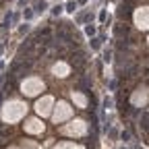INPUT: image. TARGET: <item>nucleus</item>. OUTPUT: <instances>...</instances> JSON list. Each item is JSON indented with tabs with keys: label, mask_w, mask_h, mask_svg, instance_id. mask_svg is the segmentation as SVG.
Instances as JSON below:
<instances>
[{
	"label": "nucleus",
	"mask_w": 149,
	"mask_h": 149,
	"mask_svg": "<svg viewBox=\"0 0 149 149\" xmlns=\"http://www.w3.org/2000/svg\"><path fill=\"white\" fill-rule=\"evenodd\" d=\"M40 89H44V85L37 81V79H29L23 83V93H27V95H35Z\"/></svg>",
	"instance_id": "obj_1"
},
{
	"label": "nucleus",
	"mask_w": 149,
	"mask_h": 149,
	"mask_svg": "<svg viewBox=\"0 0 149 149\" xmlns=\"http://www.w3.org/2000/svg\"><path fill=\"white\" fill-rule=\"evenodd\" d=\"M50 104H52V100H50V97H44V100H40V102H37V106H35V110H37V112H40V114H42V116H46V114H48V112H50Z\"/></svg>",
	"instance_id": "obj_2"
},
{
	"label": "nucleus",
	"mask_w": 149,
	"mask_h": 149,
	"mask_svg": "<svg viewBox=\"0 0 149 149\" xmlns=\"http://www.w3.org/2000/svg\"><path fill=\"white\" fill-rule=\"evenodd\" d=\"M137 21H139V27H141V29H147V27H149V6L137 15Z\"/></svg>",
	"instance_id": "obj_3"
},
{
	"label": "nucleus",
	"mask_w": 149,
	"mask_h": 149,
	"mask_svg": "<svg viewBox=\"0 0 149 149\" xmlns=\"http://www.w3.org/2000/svg\"><path fill=\"white\" fill-rule=\"evenodd\" d=\"M58 108H60V110H56V114H54V120H56V122H58V120H62V118H66V116L70 114V108H68L64 102H62Z\"/></svg>",
	"instance_id": "obj_4"
},
{
	"label": "nucleus",
	"mask_w": 149,
	"mask_h": 149,
	"mask_svg": "<svg viewBox=\"0 0 149 149\" xmlns=\"http://www.w3.org/2000/svg\"><path fill=\"white\" fill-rule=\"evenodd\" d=\"M74 126H70V128H62V133H77V135H83L85 133V126H83V122H72Z\"/></svg>",
	"instance_id": "obj_5"
},
{
	"label": "nucleus",
	"mask_w": 149,
	"mask_h": 149,
	"mask_svg": "<svg viewBox=\"0 0 149 149\" xmlns=\"http://www.w3.org/2000/svg\"><path fill=\"white\" fill-rule=\"evenodd\" d=\"M25 128H27V130H29V133H40V130H42V128H44V126H42V124H40V122H37V120H29V122H27V126H25Z\"/></svg>",
	"instance_id": "obj_6"
},
{
	"label": "nucleus",
	"mask_w": 149,
	"mask_h": 149,
	"mask_svg": "<svg viewBox=\"0 0 149 149\" xmlns=\"http://www.w3.org/2000/svg\"><path fill=\"white\" fill-rule=\"evenodd\" d=\"M54 72L58 74V77H66L68 66H66V64H56V66H54Z\"/></svg>",
	"instance_id": "obj_7"
},
{
	"label": "nucleus",
	"mask_w": 149,
	"mask_h": 149,
	"mask_svg": "<svg viewBox=\"0 0 149 149\" xmlns=\"http://www.w3.org/2000/svg\"><path fill=\"white\" fill-rule=\"evenodd\" d=\"M56 149H81V147H74V145H70V143H62V145H58Z\"/></svg>",
	"instance_id": "obj_8"
}]
</instances>
